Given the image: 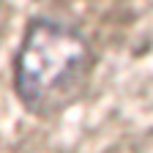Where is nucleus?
<instances>
[{
	"label": "nucleus",
	"instance_id": "nucleus-1",
	"mask_svg": "<svg viewBox=\"0 0 153 153\" xmlns=\"http://www.w3.org/2000/svg\"><path fill=\"white\" fill-rule=\"evenodd\" d=\"M93 63V47L76 27L38 16L14 57V90L33 115L63 112L85 93Z\"/></svg>",
	"mask_w": 153,
	"mask_h": 153
}]
</instances>
